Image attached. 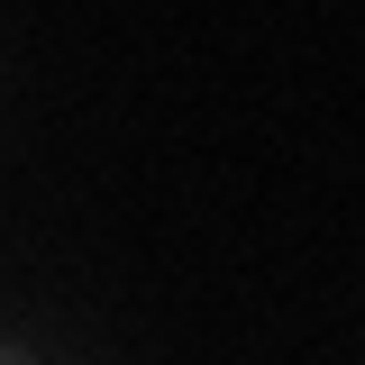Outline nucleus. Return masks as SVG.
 Masks as SVG:
<instances>
[{
  "label": "nucleus",
  "instance_id": "nucleus-1",
  "mask_svg": "<svg viewBox=\"0 0 365 365\" xmlns=\"http://www.w3.org/2000/svg\"><path fill=\"white\" fill-rule=\"evenodd\" d=\"M0 365H28V356H9V347H0Z\"/></svg>",
  "mask_w": 365,
  "mask_h": 365
}]
</instances>
